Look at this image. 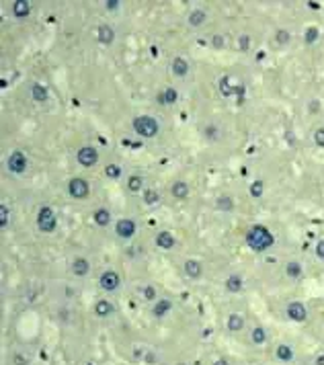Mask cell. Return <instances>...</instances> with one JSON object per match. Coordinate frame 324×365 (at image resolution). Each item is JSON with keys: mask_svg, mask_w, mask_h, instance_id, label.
<instances>
[{"mask_svg": "<svg viewBox=\"0 0 324 365\" xmlns=\"http://www.w3.org/2000/svg\"><path fill=\"white\" fill-rule=\"evenodd\" d=\"M275 242L273 234L267 230L265 226H253L246 232V244H249L255 253H265L267 248H271Z\"/></svg>", "mask_w": 324, "mask_h": 365, "instance_id": "6da1fadb", "label": "cell"}, {"mask_svg": "<svg viewBox=\"0 0 324 365\" xmlns=\"http://www.w3.org/2000/svg\"><path fill=\"white\" fill-rule=\"evenodd\" d=\"M131 125H133V131L142 138H156L160 131V123L154 117H150V115H140V117L133 119Z\"/></svg>", "mask_w": 324, "mask_h": 365, "instance_id": "7a4b0ae2", "label": "cell"}, {"mask_svg": "<svg viewBox=\"0 0 324 365\" xmlns=\"http://www.w3.org/2000/svg\"><path fill=\"white\" fill-rule=\"evenodd\" d=\"M55 226H58V218H55L53 209L49 205L39 207V211H37V228H39L43 234H51L55 230Z\"/></svg>", "mask_w": 324, "mask_h": 365, "instance_id": "3957f363", "label": "cell"}, {"mask_svg": "<svg viewBox=\"0 0 324 365\" xmlns=\"http://www.w3.org/2000/svg\"><path fill=\"white\" fill-rule=\"evenodd\" d=\"M99 285H101V290H103V292L113 294V292H117V290H119V285H121V277H119V273L115 271V269H105V271L101 273V277H99Z\"/></svg>", "mask_w": 324, "mask_h": 365, "instance_id": "277c9868", "label": "cell"}, {"mask_svg": "<svg viewBox=\"0 0 324 365\" xmlns=\"http://www.w3.org/2000/svg\"><path fill=\"white\" fill-rule=\"evenodd\" d=\"M68 193H70V197H74V199L80 201V199H86V197H88L90 187H88V183H86L84 179L74 177V179L68 181Z\"/></svg>", "mask_w": 324, "mask_h": 365, "instance_id": "5b68a950", "label": "cell"}, {"mask_svg": "<svg viewBox=\"0 0 324 365\" xmlns=\"http://www.w3.org/2000/svg\"><path fill=\"white\" fill-rule=\"evenodd\" d=\"M6 166H8L10 172H14V175H23V172L27 170V166H29V160H27V156L23 154L21 150H14V152H10V156L6 160Z\"/></svg>", "mask_w": 324, "mask_h": 365, "instance_id": "8992f818", "label": "cell"}, {"mask_svg": "<svg viewBox=\"0 0 324 365\" xmlns=\"http://www.w3.org/2000/svg\"><path fill=\"white\" fill-rule=\"evenodd\" d=\"M76 160H78V164L82 166H94L99 162V152L94 150L92 146H82L78 152H76Z\"/></svg>", "mask_w": 324, "mask_h": 365, "instance_id": "52a82bcc", "label": "cell"}, {"mask_svg": "<svg viewBox=\"0 0 324 365\" xmlns=\"http://www.w3.org/2000/svg\"><path fill=\"white\" fill-rule=\"evenodd\" d=\"M115 234H117L119 238H123V240L133 238V236H136V222H133L131 218H121V220H117V224H115Z\"/></svg>", "mask_w": 324, "mask_h": 365, "instance_id": "ba28073f", "label": "cell"}, {"mask_svg": "<svg viewBox=\"0 0 324 365\" xmlns=\"http://www.w3.org/2000/svg\"><path fill=\"white\" fill-rule=\"evenodd\" d=\"M285 316L294 322H304L308 318V308L302 302H290L288 308H285Z\"/></svg>", "mask_w": 324, "mask_h": 365, "instance_id": "9c48e42d", "label": "cell"}, {"mask_svg": "<svg viewBox=\"0 0 324 365\" xmlns=\"http://www.w3.org/2000/svg\"><path fill=\"white\" fill-rule=\"evenodd\" d=\"M88 273H90V263H88V259H84V257H76V259L72 261V275L78 277V279H82V277H86Z\"/></svg>", "mask_w": 324, "mask_h": 365, "instance_id": "30bf717a", "label": "cell"}, {"mask_svg": "<svg viewBox=\"0 0 324 365\" xmlns=\"http://www.w3.org/2000/svg\"><path fill=\"white\" fill-rule=\"evenodd\" d=\"M183 269H185V275H187L189 279H193V281L201 279V275H203V267H201V263L195 261V259H187L185 265H183Z\"/></svg>", "mask_w": 324, "mask_h": 365, "instance_id": "8fae6325", "label": "cell"}, {"mask_svg": "<svg viewBox=\"0 0 324 365\" xmlns=\"http://www.w3.org/2000/svg\"><path fill=\"white\" fill-rule=\"evenodd\" d=\"M170 310H173V302L166 300V298H160L154 302V306H152V316L154 318H164Z\"/></svg>", "mask_w": 324, "mask_h": 365, "instance_id": "7c38bea8", "label": "cell"}, {"mask_svg": "<svg viewBox=\"0 0 324 365\" xmlns=\"http://www.w3.org/2000/svg\"><path fill=\"white\" fill-rule=\"evenodd\" d=\"M97 39L103 45H111L113 41H115V29H113L111 25H99V29H97Z\"/></svg>", "mask_w": 324, "mask_h": 365, "instance_id": "4fadbf2b", "label": "cell"}, {"mask_svg": "<svg viewBox=\"0 0 324 365\" xmlns=\"http://www.w3.org/2000/svg\"><path fill=\"white\" fill-rule=\"evenodd\" d=\"M94 314L99 318H109V316L115 314V306L111 304V300H99L94 304Z\"/></svg>", "mask_w": 324, "mask_h": 365, "instance_id": "5bb4252c", "label": "cell"}, {"mask_svg": "<svg viewBox=\"0 0 324 365\" xmlns=\"http://www.w3.org/2000/svg\"><path fill=\"white\" fill-rule=\"evenodd\" d=\"M170 70H173L175 76H179V78H185V76L189 74V62L185 60L183 55H177L173 57V64H170Z\"/></svg>", "mask_w": 324, "mask_h": 365, "instance_id": "9a60e30c", "label": "cell"}, {"mask_svg": "<svg viewBox=\"0 0 324 365\" xmlns=\"http://www.w3.org/2000/svg\"><path fill=\"white\" fill-rule=\"evenodd\" d=\"M275 357H277L281 363H290V361H294L296 353H294V349H292V345L281 343V345H277V347H275Z\"/></svg>", "mask_w": 324, "mask_h": 365, "instance_id": "2e32d148", "label": "cell"}, {"mask_svg": "<svg viewBox=\"0 0 324 365\" xmlns=\"http://www.w3.org/2000/svg\"><path fill=\"white\" fill-rule=\"evenodd\" d=\"M156 246L160 251H170V248L177 246V238L170 232H160V234H156Z\"/></svg>", "mask_w": 324, "mask_h": 365, "instance_id": "e0dca14e", "label": "cell"}, {"mask_svg": "<svg viewBox=\"0 0 324 365\" xmlns=\"http://www.w3.org/2000/svg\"><path fill=\"white\" fill-rule=\"evenodd\" d=\"M92 222L97 224V226H101V228L109 226V224H111V211H109L107 207L94 209V211H92Z\"/></svg>", "mask_w": 324, "mask_h": 365, "instance_id": "ac0fdd59", "label": "cell"}, {"mask_svg": "<svg viewBox=\"0 0 324 365\" xmlns=\"http://www.w3.org/2000/svg\"><path fill=\"white\" fill-rule=\"evenodd\" d=\"M31 97L35 103H45L49 92H47V86H43L41 82H33L31 84Z\"/></svg>", "mask_w": 324, "mask_h": 365, "instance_id": "d6986e66", "label": "cell"}, {"mask_svg": "<svg viewBox=\"0 0 324 365\" xmlns=\"http://www.w3.org/2000/svg\"><path fill=\"white\" fill-rule=\"evenodd\" d=\"M285 275H288L292 281H298L302 275H304V267L300 261H288L285 265Z\"/></svg>", "mask_w": 324, "mask_h": 365, "instance_id": "ffe728a7", "label": "cell"}, {"mask_svg": "<svg viewBox=\"0 0 324 365\" xmlns=\"http://www.w3.org/2000/svg\"><path fill=\"white\" fill-rule=\"evenodd\" d=\"M207 21V12L205 10H201V8H195V10H191L189 12V16H187V23H189V27H201L203 23Z\"/></svg>", "mask_w": 324, "mask_h": 365, "instance_id": "44dd1931", "label": "cell"}, {"mask_svg": "<svg viewBox=\"0 0 324 365\" xmlns=\"http://www.w3.org/2000/svg\"><path fill=\"white\" fill-rule=\"evenodd\" d=\"M226 329L230 333H240L244 329V316L236 314V312L230 314V316H228V320H226Z\"/></svg>", "mask_w": 324, "mask_h": 365, "instance_id": "7402d4cb", "label": "cell"}, {"mask_svg": "<svg viewBox=\"0 0 324 365\" xmlns=\"http://www.w3.org/2000/svg\"><path fill=\"white\" fill-rule=\"evenodd\" d=\"M226 292H230V294H240L242 292V287H244V281H242V277L240 275H230V277H226Z\"/></svg>", "mask_w": 324, "mask_h": 365, "instance_id": "603a6c76", "label": "cell"}, {"mask_svg": "<svg viewBox=\"0 0 324 365\" xmlns=\"http://www.w3.org/2000/svg\"><path fill=\"white\" fill-rule=\"evenodd\" d=\"M29 12H31V4L27 0H16V2H12V14L16 18H25V16H29Z\"/></svg>", "mask_w": 324, "mask_h": 365, "instance_id": "cb8c5ba5", "label": "cell"}, {"mask_svg": "<svg viewBox=\"0 0 324 365\" xmlns=\"http://www.w3.org/2000/svg\"><path fill=\"white\" fill-rule=\"evenodd\" d=\"M170 193H173L175 199H187L189 197V185L185 181H177V183H173V187H170Z\"/></svg>", "mask_w": 324, "mask_h": 365, "instance_id": "d4e9b609", "label": "cell"}, {"mask_svg": "<svg viewBox=\"0 0 324 365\" xmlns=\"http://www.w3.org/2000/svg\"><path fill=\"white\" fill-rule=\"evenodd\" d=\"M251 341L255 343V345H265L267 343V331L263 329V326H257V329H253V333H251Z\"/></svg>", "mask_w": 324, "mask_h": 365, "instance_id": "484cf974", "label": "cell"}, {"mask_svg": "<svg viewBox=\"0 0 324 365\" xmlns=\"http://www.w3.org/2000/svg\"><path fill=\"white\" fill-rule=\"evenodd\" d=\"M142 187H144V179L140 175H131L127 179V189L131 191V193H138V191H142Z\"/></svg>", "mask_w": 324, "mask_h": 365, "instance_id": "4316f807", "label": "cell"}, {"mask_svg": "<svg viewBox=\"0 0 324 365\" xmlns=\"http://www.w3.org/2000/svg\"><path fill=\"white\" fill-rule=\"evenodd\" d=\"M292 41V33L288 29H277L275 31V43L277 45H288Z\"/></svg>", "mask_w": 324, "mask_h": 365, "instance_id": "83f0119b", "label": "cell"}, {"mask_svg": "<svg viewBox=\"0 0 324 365\" xmlns=\"http://www.w3.org/2000/svg\"><path fill=\"white\" fill-rule=\"evenodd\" d=\"M216 205H218V209H222V211H232V209H234V201H232L230 195H220L218 201H216Z\"/></svg>", "mask_w": 324, "mask_h": 365, "instance_id": "f1b7e54d", "label": "cell"}, {"mask_svg": "<svg viewBox=\"0 0 324 365\" xmlns=\"http://www.w3.org/2000/svg\"><path fill=\"white\" fill-rule=\"evenodd\" d=\"M144 201L146 205H156L160 201V193L154 189H144Z\"/></svg>", "mask_w": 324, "mask_h": 365, "instance_id": "f546056e", "label": "cell"}, {"mask_svg": "<svg viewBox=\"0 0 324 365\" xmlns=\"http://www.w3.org/2000/svg\"><path fill=\"white\" fill-rule=\"evenodd\" d=\"M8 222H10V209L4 203H0V228H6Z\"/></svg>", "mask_w": 324, "mask_h": 365, "instance_id": "4dcf8cb0", "label": "cell"}, {"mask_svg": "<svg viewBox=\"0 0 324 365\" xmlns=\"http://www.w3.org/2000/svg\"><path fill=\"white\" fill-rule=\"evenodd\" d=\"M142 298H144V302H156L158 296H156L154 285H146L144 290H142Z\"/></svg>", "mask_w": 324, "mask_h": 365, "instance_id": "1f68e13d", "label": "cell"}, {"mask_svg": "<svg viewBox=\"0 0 324 365\" xmlns=\"http://www.w3.org/2000/svg\"><path fill=\"white\" fill-rule=\"evenodd\" d=\"M177 99H179V92H177V88L168 86V88L164 90V105H173V103H177Z\"/></svg>", "mask_w": 324, "mask_h": 365, "instance_id": "d6a6232c", "label": "cell"}, {"mask_svg": "<svg viewBox=\"0 0 324 365\" xmlns=\"http://www.w3.org/2000/svg\"><path fill=\"white\" fill-rule=\"evenodd\" d=\"M105 175L109 179H119L121 177V166L119 164H107L105 166Z\"/></svg>", "mask_w": 324, "mask_h": 365, "instance_id": "836d02e7", "label": "cell"}, {"mask_svg": "<svg viewBox=\"0 0 324 365\" xmlns=\"http://www.w3.org/2000/svg\"><path fill=\"white\" fill-rule=\"evenodd\" d=\"M220 90H222L224 97H232V94H234V88L228 84V76H224V78L220 80Z\"/></svg>", "mask_w": 324, "mask_h": 365, "instance_id": "e575fe53", "label": "cell"}, {"mask_svg": "<svg viewBox=\"0 0 324 365\" xmlns=\"http://www.w3.org/2000/svg\"><path fill=\"white\" fill-rule=\"evenodd\" d=\"M263 191H265V185H263V181H255V183L251 185V195H253L255 199H259V197L263 195Z\"/></svg>", "mask_w": 324, "mask_h": 365, "instance_id": "d590c367", "label": "cell"}, {"mask_svg": "<svg viewBox=\"0 0 324 365\" xmlns=\"http://www.w3.org/2000/svg\"><path fill=\"white\" fill-rule=\"evenodd\" d=\"M238 47H240L242 51H249V49H251V37H249V35H240V37H238Z\"/></svg>", "mask_w": 324, "mask_h": 365, "instance_id": "8d00e7d4", "label": "cell"}, {"mask_svg": "<svg viewBox=\"0 0 324 365\" xmlns=\"http://www.w3.org/2000/svg\"><path fill=\"white\" fill-rule=\"evenodd\" d=\"M304 39H306V43H314L318 39V29L316 27H310L306 31V35H304Z\"/></svg>", "mask_w": 324, "mask_h": 365, "instance_id": "74e56055", "label": "cell"}, {"mask_svg": "<svg viewBox=\"0 0 324 365\" xmlns=\"http://www.w3.org/2000/svg\"><path fill=\"white\" fill-rule=\"evenodd\" d=\"M314 144H316L318 148H324V127H318V129L314 131Z\"/></svg>", "mask_w": 324, "mask_h": 365, "instance_id": "f35d334b", "label": "cell"}, {"mask_svg": "<svg viewBox=\"0 0 324 365\" xmlns=\"http://www.w3.org/2000/svg\"><path fill=\"white\" fill-rule=\"evenodd\" d=\"M212 45H214L216 49L226 47V37H224V35H214V37H212Z\"/></svg>", "mask_w": 324, "mask_h": 365, "instance_id": "ab89813d", "label": "cell"}, {"mask_svg": "<svg viewBox=\"0 0 324 365\" xmlns=\"http://www.w3.org/2000/svg\"><path fill=\"white\" fill-rule=\"evenodd\" d=\"M314 253H316V257H318L320 261H324V240H318V242H316Z\"/></svg>", "mask_w": 324, "mask_h": 365, "instance_id": "60d3db41", "label": "cell"}, {"mask_svg": "<svg viewBox=\"0 0 324 365\" xmlns=\"http://www.w3.org/2000/svg\"><path fill=\"white\" fill-rule=\"evenodd\" d=\"M12 363H14V365H29V361H27L23 355H18V353L12 355Z\"/></svg>", "mask_w": 324, "mask_h": 365, "instance_id": "b9f144b4", "label": "cell"}, {"mask_svg": "<svg viewBox=\"0 0 324 365\" xmlns=\"http://www.w3.org/2000/svg\"><path fill=\"white\" fill-rule=\"evenodd\" d=\"M119 4H121L119 0H107V2H105L107 10H117V8H119Z\"/></svg>", "mask_w": 324, "mask_h": 365, "instance_id": "7bdbcfd3", "label": "cell"}, {"mask_svg": "<svg viewBox=\"0 0 324 365\" xmlns=\"http://www.w3.org/2000/svg\"><path fill=\"white\" fill-rule=\"evenodd\" d=\"M205 133H207V138H212V140H216V138H218V136H216V133H218V129H216L214 125H209V127L205 129Z\"/></svg>", "mask_w": 324, "mask_h": 365, "instance_id": "ee69618b", "label": "cell"}, {"mask_svg": "<svg viewBox=\"0 0 324 365\" xmlns=\"http://www.w3.org/2000/svg\"><path fill=\"white\" fill-rule=\"evenodd\" d=\"M314 365H324V353H320V355L314 359Z\"/></svg>", "mask_w": 324, "mask_h": 365, "instance_id": "f6af8a7d", "label": "cell"}, {"mask_svg": "<svg viewBox=\"0 0 324 365\" xmlns=\"http://www.w3.org/2000/svg\"><path fill=\"white\" fill-rule=\"evenodd\" d=\"M318 109H320V105H318V101H312V103H310V111H312V113H316V111H318Z\"/></svg>", "mask_w": 324, "mask_h": 365, "instance_id": "bcb514c9", "label": "cell"}, {"mask_svg": "<svg viewBox=\"0 0 324 365\" xmlns=\"http://www.w3.org/2000/svg\"><path fill=\"white\" fill-rule=\"evenodd\" d=\"M214 365H230V363H228L226 359H218V361H214Z\"/></svg>", "mask_w": 324, "mask_h": 365, "instance_id": "7dc6e473", "label": "cell"}]
</instances>
